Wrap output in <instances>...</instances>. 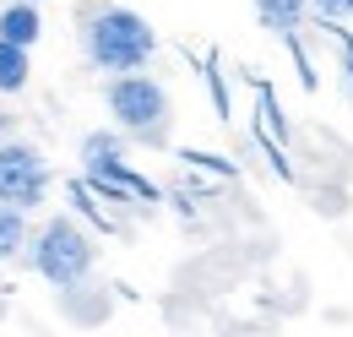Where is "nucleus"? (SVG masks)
Returning <instances> with one entry per match:
<instances>
[{
    "instance_id": "f257e3e1",
    "label": "nucleus",
    "mask_w": 353,
    "mask_h": 337,
    "mask_svg": "<svg viewBox=\"0 0 353 337\" xmlns=\"http://www.w3.org/2000/svg\"><path fill=\"white\" fill-rule=\"evenodd\" d=\"M77 44H82V60L103 77H120V71H147L158 60V28L136 11V6H114V0H88L82 17H77Z\"/></svg>"
},
{
    "instance_id": "f03ea898",
    "label": "nucleus",
    "mask_w": 353,
    "mask_h": 337,
    "mask_svg": "<svg viewBox=\"0 0 353 337\" xmlns=\"http://www.w3.org/2000/svg\"><path fill=\"white\" fill-rule=\"evenodd\" d=\"M103 109L141 147H169V136H174V98H169V87L158 82V77H147V71L109 77L103 82Z\"/></svg>"
},
{
    "instance_id": "7ed1b4c3",
    "label": "nucleus",
    "mask_w": 353,
    "mask_h": 337,
    "mask_svg": "<svg viewBox=\"0 0 353 337\" xmlns=\"http://www.w3.org/2000/svg\"><path fill=\"white\" fill-rule=\"evenodd\" d=\"M28 267L44 278L49 289H82L92 278V267H98V245H92V234L71 218V212H60V218H44L39 229H33V240H28Z\"/></svg>"
},
{
    "instance_id": "20e7f679",
    "label": "nucleus",
    "mask_w": 353,
    "mask_h": 337,
    "mask_svg": "<svg viewBox=\"0 0 353 337\" xmlns=\"http://www.w3.org/2000/svg\"><path fill=\"white\" fill-rule=\"evenodd\" d=\"M49 185H54V168H49L44 147H33L22 136H0V202L39 212L49 202Z\"/></svg>"
},
{
    "instance_id": "39448f33",
    "label": "nucleus",
    "mask_w": 353,
    "mask_h": 337,
    "mask_svg": "<svg viewBox=\"0 0 353 337\" xmlns=\"http://www.w3.org/2000/svg\"><path fill=\"white\" fill-rule=\"evenodd\" d=\"M0 39H6V44H22V49H33V44L44 39L39 0H6V6H0Z\"/></svg>"
},
{
    "instance_id": "423d86ee",
    "label": "nucleus",
    "mask_w": 353,
    "mask_h": 337,
    "mask_svg": "<svg viewBox=\"0 0 353 337\" xmlns=\"http://www.w3.org/2000/svg\"><path fill=\"white\" fill-rule=\"evenodd\" d=\"M256 6V17H261L266 33H277V39H288V33H299L305 28V17L315 11L310 0H250Z\"/></svg>"
},
{
    "instance_id": "0eeeda50",
    "label": "nucleus",
    "mask_w": 353,
    "mask_h": 337,
    "mask_svg": "<svg viewBox=\"0 0 353 337\" xmlns=\"http://www.w3.org/2000/svg\"><path fill=\"white\" fill-rule=\"evenodd\" d=\"M65 196H71V207H77V218H88V223L98 229V234H120V223L109 218V207L98 202V191H92V185L82 180V174H71V180H65Z\"/></svg>"
},
{
    "instance_id": "6e6552de",
    "label": "nucleus",
    "mask_w": 353,
    "mask_h": 337,
    "mask_svg": "<svg viewBox=\"0 0 353 337\" xmlns=\"http://www.w3.org/2000/svg\"><path fill=\"white\" fill-rule=\"evenodd\" d=\"M28 82H33V49L0 39V93L17 98V93H28Z\"/></svg>"
},
{
    "instance_id": "1a4fd4ad",
    "label": "nucleus",
    "mask_w": 353,
    "mask_h": 337,
    "mask_svg": "<svg viewBox=\"0 0 353 337\" xmlns=\"http://www.w3.org/2000/svg\"><path fill=\"white\" fill-rule=\"evenodd\" d=\"M28 240H33V229H28V212L11 207V202H0V261H17V256H28Z\"/></svg>"
},
{
    "instance_id": "9d476101",
    "label": "nucleus",
    "mask_w": 353,
    "mask_h": 337,
    "mask_svg": "<svg viewBox=\"0 0 353 337\" xmlns=\"http://www.w3.org/2000/svg\"><path fill=\"white\" fill-rule=\"evenodd\" d=\"M245 82L256 87V120H261L283 147H288V115H283V104H277V93H272V82H261V77H245Z\"/></svg>"
},
{
    "instance_id": "9b49d317",
    "label": "nucleus",
    "mask_w": 353,
    "mask_h": 337,
    "mask_svg": "<svg viewBox=\"0 0 353 337\" xmlns=\"http://www.w3.org/2000/svg\"><path fill=\"white\" fill-rule=\"evenodd\" d=\"M185 168H201V174H218V180H234L239 174V164L234 158H223V153H201V147H179L174 153Z\"/></svg>"
},
{
    "instance_id": "f8f14e48",
    "label": "nucleus",
    "mask_w": 353,
    "mask_h": 337,
    "mask_svg": "<svg viewBox=\"0 0 353 337\" xmlns=\"http://www.w3.org/2000/svg\"><path fill=\"white\" fill-rule=\"evenodd\" d=\"M201 82L212 93V115H218V120H234V104H228V82H223V71H218V55L201 60Z\"/></svg>"
},
{
    "instance_id": "ddd939ff",
    "label": "nucleus",
    "mask_w": 353,
    "mask_h": 337,
    "mask_svg": "<svg viewBox=\"0 0 353 337\" xmlns=\"http://www.w3.org/2000/svg\"><path fill=\"white\" fill-rule=\"evenodd\" d=\"M288 55H294V71H299V87H305V93H315V87H321V77H315V60H310V49H305V39H299V33H288Z\"/></svg>"
},
{
    "instance_id": "4468645a",
    "label": "nucleus",
    "mask_w": 353,
    "mask_h": 337,
    "mask_svg": "<svg viewBox=\"0 0 353 337\" xmlns=\"http://www.w3.org/2000/svg\"><path fill=\"white\" fill-rule=\"evenodd\" d=\"M321 33L337 44V55H343V82H348V93H353V33L343 22H321Z\"/></svg>"
},
{
    "instance_id": "2eb2a0df",
    "label": "nucleus",
    "mask_w": 353,
    "mask_h": 337,
    "mask_svg": "<svg viewBox=\"0 0 353 337\" xmlns=\"http://www.w3.org/2000/svg\"><path fill=\"white\" fill-rule=\"evenodd\" d=\"M315 6V22H348L353 17V0H310Z\"/></svg>"
},
{
    "instance_id": "dca6fc26",
    "label": "nucleus",
    "mask_w": 353,
    "mask_h": 337,
    "mask_svg": "<svg viewBox=\"0 0 353 337\" xmlns=\"http://www.w3.org/2000/svg\"><path fill=\"white\" fill-rule=\"evenodd\" d=\"M0 310H6V305H0Z\"/></svg>"
},
{
    "instance_id": "f3484780",
    "label": "nucleus",
    "mask_w": 353,
    "mask_h": 337,
    "mask_svg": "<svg viewBox=\"0 0 353 337\" xmlns=\"http://www.w3.org/2000/svg\"><path fill=\"white\" fill-rule=\"evenodd\" d=\"M39 6H44V0H39Z\"/></svg>"
}]
</instances>
